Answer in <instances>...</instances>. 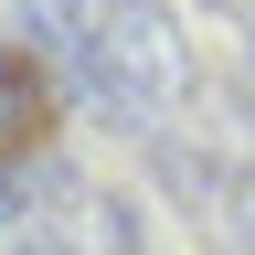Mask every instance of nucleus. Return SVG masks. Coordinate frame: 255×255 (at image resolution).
Wrapping results in <instances>:
<instances>
[{
  "label": "nucleus",
  "instance_id": "obj_1",
  "mask_svg": "<svg viewBox=\"0 0 255 255\" xmlns=\"http://www.w3.org/2000/svg\"><path fill=\"white\" fill-rule=\"evenodd\" d=\"M32 128H43V75H32V64H21L11 43H0V159H11V149L32 138Z\"/></svg>",
  "mask_w": 255,
  "mask_h": 255
},
{
  "label": "nucleus",
  "instance_id": "obj_2",
  "mask_svg": "<svg viewBox=\"0 0 255 255\" xmlns=\"http://www.w3.org/2000/svg\"><path fill=\"white\" fill-rule=\"evenodd\" d=\"M21 213V181H11V159H0V223H11Z\"/></svg>",
  "mask_w": 255,
  "mask_h": 255
}]
</instances>
